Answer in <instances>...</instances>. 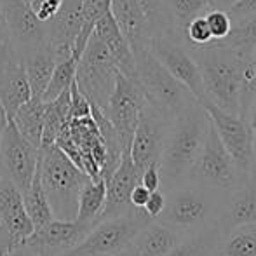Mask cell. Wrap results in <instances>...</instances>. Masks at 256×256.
I'll list each match as a JSON object with an SVG mask.
<instances>
[{
    "label": "cell",
    "instance_id": "cell-1",
    "mask_svg": "<svg viewBox=\"0 0 256 256\" xmlns=\"http://www.w3.org/2000/svg\"><path fill=\"white\" fill-rule=\"evenodd\" d=\"M200 70L204 98L220 110L240 115V102L248 82L250 58L234 48L209 44L204 48H190Z\"/></svg>",
    "mask_w": 256,
    "mask_h": 256
},
{
    "label": "cell",
    "instance_id": "cell-2",
    "mask_svg": "<svg viewBox=\"0 0 256 256\" xmlns=\"http://www.w3.org/2000/svg\"><path fill=\"white\" fill-rule=\"evenodd\" d=\"M209 129V115L202 103L194 102L172 118L158 157L160 188L174 185L190 176L199 158Z\"/></svg>",
    "mask_w": 256,
    "mask_h": 256
},
{
    "label": "cell",
    "instance_id": "cell-3",
    "mask_svg": "<svg viewBox=\"0 0 256 256\" xmlns=\"http://www.w3.org/2000/svg\"><path fill=\"white\" fill-rule=\"evenodd\" d=\"M166 204L155 220L172 226L183 236L211 228L218 223L222 200L225 196L192 178L162 188Z\"/></svg>",
    "mask_w": 256,
    "mask_h": 256
},
{
    "label": "cell",
    "instance_id": "cell-4",
    "mask_svg": "<svg viewBox=\"0 0 256 256\" xmlns=\"http://www.w3.org/2000/svg\"><path fill=\"white\" fill-rule=\"evenodd\" d=\"M37 169L54 218L75 220L78 194L89 176L56 143L38 148Z\"/></svg>",
    "mask_w": 256,
    "mask_h": 256
},
{
    "label": "cell",
    "instance_id": "cell-5",
    "mask_svg": "<svg viewBox=\"0 0 256 256\" xmlns=\"http://www.w3.org/2000/svg\"><path fill=\"white\" fill-rule=\"evenodd\" d=\"M134 63L136 80L142 86L145 102L168 118L172 120L188 104L199 102L178 78L172 77L162 66V63L150 52V49L134 52Z\"/></svg>",
    "mask_w": 256,
    "mask_h": 256
},
{
    "label": "cell",
    "instance_id": "cell-6",
    "mask_svg": "<svg viewBox=\"0 0 256 256\" xmlns=\"http://www.w3.org/2000/svg\"><path fill=\"white\" fill-rule=\"evenodd\" d=\"M150 216L143 208H132L110 218H102L92 225L89 234L63 256H114L120 254L129 240L140 228L150 222Z\"/></svg>",
    "mask_w": 256,
    "mask_h": 256
},
{
    "label": "cell",
    "instance_id": "cell-7",
    "mask_svg": "<svg viewBox=\"0 0 256 256\" xmlns=\"http://www.w3.org/2000/svg\"><path fill=\"white\" fill-rule=\"evenodd\" d=\"M115 77H117V68L114 60L102 38L92 32L84 52L77 61L75 84L92 106H98L104 112L114 91Z\"/></svg>",
    "mask_w": 256,
    "mask_h": 256
},
{
    "label": "cell",
    "instance_id": "cell-8",
    "mask_svg": "<svg viewBox=\"0 0 256 256\" xmlns=\"http://www.w3.org/2000/svg\"><path fill=\"white\" fill-rule=\"evenodd\" d=\"M188 178L216 190L222 196H226L240 182L236 162L223 146L214 126L211 124V118H209V129L202 152L194 164Z\"/></svg>",
    "mask_w": 256,
    "mask_h": 256
},
{
    "label": "cell",
    "instance_id": "cell-9",
    "mask_svg": "<svg viewBox=\"0 0 256 256\" xmlns=\"http://www.w3.org/2000/svg\"><path fill=\"white\" fill-rule=\"evenodd\" d=\"M150 52L162 63V66L176 77L197 100L204 98V86L200 70L197 66V61L194 58L190 46L185 38L178 37L174 32L155 35L148 46Z\"/></svg>",
    "mask_w": 256,
    "mask_h": 256
},
{
    "label": "cell",
    "instance_id": "cell-10",
    "mask_svg": "<svg viewBox=\"0 0 256 256\" xmlns=\"http://www.w3.org/2000/svg\"><path fill=\"white\" fill-rule=\"evenodd\" d=\"M143 104H145V94H143L140 82L136 78H129L117 72L114 91L108 100L104 115L117 132L122 152L129 150V146H131V140L134 134Z\"/></svg>",
    "mask_w": 256,
    "mask_h": 256
},
{
    "label": "cell",
    "instance_id": "cell-11",
    "mask_svg": "<svg viewBox=\"0 0 256 256\" xmlns=\"http://www.w3.org/2000/svg\"><path fill=\"white\" fill-rule=\"evenodd\" d=\"M208 112L211 124L214 126L220 140L230 157L234 158L239 171L240 180L251 178V166H253V128L246 118L240 115H232L220 110L218 106L200 102Z\"/></svg>",
    "mask_w": 256,
    "mask_h": 256
},
{
    "label": "cell",
    "instance_id": "cell-12",
    "mask_svg": "<svg viewBox=\"0 0 256 256\" xmlns=\"http://www.w3.org/2000/svg\"><path fill=\"white\" fill-rule=\"evenodd\" d=\"M38 164V146L32 145L16 129L12 120L7 122L0 136V169L2 176L12 180L21 194L34 180Z\"/></svg>",
    "mask_w": 256,
    "mask_h": 256
},
{
    "label": "cell",
    "instance_id": "cell-13",
    "mask_svg": "<svg viewBox=\"0 0 256 256\" xmlns=\"http://www.w3.org/2000/svg\"><path fill=\"white\" fill-rule=\"evenodd\" d=\"M171 122V118L162 115L160 112L155 110L154 106H150L145 102L142 112H140L138 124H136L134 134H132L131 140V146H129V155H131L132 162H134L140 172L146 166L158 162Z\"/></svg>",
    "mask_w": 256,
    "mask_h": 256
},
{
    "label": "cell",
    "instance_id": "cell-14",
    "mask_svg": "<svg viewBox=\"0 0 256 256\" xmlns=\"http://www.w3.org/2000/svg\"><path fill=\"white\" fill-rule=\"evenodd\" d=\"M0 6L9 26L10 44L20 60L48 44V23L38 20L23 0H0Z\"/></svg>",
    "mask_w": 256,
    "mask_h": 256
},
{
    "label": "cell",
    "instance_id": "cell-15",
    "mask_svg": "<svg viewBox=\"0 0 256 256\" xmlns=\"http://www.w3.org/2000/svg\"><path fill=\"white\" fill-rule=\"evenodd\" d=\"M92 228L91 223L78 220H58L52 218L49 223L37 226L26 239L38 256H63L72 251Z\"/></svg>",
    "mask_w": 256,
    "mask_h": 256
},
{
    "label": "cell",
    "instance_id": "cell-16",
    "mask_svg": "<svg viewBox=\"0 0 256 256\" xmlns=\"http://www.w3.org/2000/svg\"><path fill=\"white\" fill-rule=\"evenodd\" d=\"M48 23V44L58 61L72 56V48L84 24V0H61L58 12Z\"/></svg>",
    "mask_w": 256,
    "mask_h": 256
},
{
    "label": "cell",
    "instance_id": "cell-17",
    "mask_svg": "<svg viewBox=\"0 0 256 256\" xmlns=\"http://www.w3.org/2000/svg\"><path fill=\"white\" fill-rule=\"evenodd\" d=\"M140 174L142 172L132 162L129 150L122 152L120 162L106 180V200L98 220L122 214L134 208L129 202V196H131V190L140 183Z\"/></svg>",
    "mask_w": 256,
    "mask_h": 256
},
{
    "label": "cell",
    "instance_id": "cell-18",
    "mask_svg": "<svg viewBox=\"0 0 256 256\" xmlns=\"http://www.w3.org/2000/svg\"><path fill=\"white\" fill-rule=\"evenodd\" d=\"M256 222V185L251 178L240 180L222 200L218 223L220 232L226 234L232 228Z\"/></svg>",
    "mask_w": 256,
    "mask_h": 256
},
{
    "label": "cell",
    "instance_id": "cell-19",
    "mask_svg": "<svg viewBox=\"0 0 256 256\" xmlns=\"http://www.w3.org/2000/svg\"><path fill=\"white\" fill-rule=\"evenodd\" d=\"M0 223L14 242H21L35 230L24 208L23 194L12 180L0 176Z\"/></svg>",
    "mask_w": 256,
    "mask_h": 256
},
{
    "label": "cell",
    "instance_id": "cell-20",
    "mask_svg": "<svg viewBox=\"0 0 256 256\" xmlns=\"http://www.w3.org/2000/svg\"><path fill=\"white\" fill-rule=\"evenodd\" d=\"M183 234L172 226L162 223L160 220H150L143 228L138 230L134 237L129 240L126 250L122 251L124 256H164L172 250Z\"/></svg>",
    "mask_w": 256,
    "mask_h": 256
},
{
    "label": "cell",
    "instance_id": "cell-21",
    "mask_svg": "<svg viewBox=\"0 0 256 256\" xmlns=\"http://www.w3.org/2000/svg\"><path fill=\"white\" fill-rule=\"evenodd\" d=\"M110 12L128 40L132 54L148 49L152 40L150 23L134 0H110Z\"/></svg>",
    "mask_w": 256,
    "mask_h": 256
},
{
    "label": "cell",
    "instance_id": "cell-22",
    "mask_svg": "<svg viewBox=\"0 0 256 256\" xmlns=\"http://www.w3.org/2000/svg\"><path fill=\"white\" fill-rule=\"evenodd\" d=\"M94 32L104 46H106L108 52H110L114 64L117 68L118 74L126 75L129 78H136V63H134V54L129 48L128 40L118 30L117 23H115L114 16L110 10L103 14L98 21L94 23Z\"/></svg>",
    "mask_w": 256,
    "mask_h": 256
},
{
    "label": "cell",
    "instance_id": "cell-23",
    "mask_svg": "<svg viewBox=\"0 0 256 256\" xmlns=\"http://www.w3.org/2000/svg\"><path fill=\"white\" fill-rule=\"evenodd\" d=\"M30 98L32 89L21 60L12 58L0 61V103L6 108L7 117H12L14 112Z\"/></svg>",
    "mask_w": 256,
    "mask_h": 256
},
{
    "label": "cell",
    "instance_id": "cell-24",
    "mask_svg": "<svg viewBox=\"0 0 256 256\" xmlns=\"http://www.w3.org/2000/svg\"><path fill=\"white\" fill-rule=\"evenodd\" d=\"M21 63L26 72L28 84L32 89V96H38L42 98L46 88H48L51 75L54 72L58 60L54 56V51L49 48V44H44L40 48L34 49L32 52L24 54L21 58Z\"/></svg>",
    "mask_w": 256,
    "mask_h": 256
},
{
    "label": "cell",
    "instance_id": "cell-25",
    "mask_svg": "<svg viewBox=\"0 0 256 256\" xmlns=\"http://www.w3.org/2000/svg\"><path fill=\"white\" fill-rule=\"evenodd\" d=\"M16 129L32 143L38 146L42 145V131H44V102L38 96H32L28 102H24L14 112L9 118Z\"/></svg>",
    "mask_w": 256,
    "mask_h": 256
},
{
    "label": "cell",
    "instance_id": "cell-26",
    "mask_svg": "<svg viewBox=\"0 0 256 256\" xmlns=\"http://www.w3.org/2000/svg\"><path fill=\"white\" fill-rule=\"evenodd\" d=\"M106 200V182L103 178H89L78 194L75 220L94 225Z\"/></svg>",
    "mask_w": 256,
    "mask_h": 256
},
{
    "label": "cell",
    "instance_id": "cell-27",
    "mask_svg": "<svg viewBox=\"0 0 256 256\" xmlns=\"http://www.w3.org/2000/svg\"><path fill=\"white\" fill-rule=\"evenodd\" d=\"M70 112V88L64 89L58 98L44 102V131H42V145L56 143L58 136L63 132L68 122ZM40 145V146H42Z\"/></svg>",
    "mask_w": 256,
    "mask_h": 256
},
{
    "label": "cell",
    "instance_id": "cell-28",
    "mask_svg": "<svg viewBox=\"0 0 256 256\" xmlns=\"http://www.w3.org/2000/svg\"><path fill=\"white\" fill-rule=\"evenodd\" d=\"M216 256H256V222L223 234L216 248Z\"/></svg>",
    "mask_w": 256,
    "mask_h": 256
},
{
    "label": "cell",
    "instance_id": "cell-29",
    "mask_svg": "<svg viewBox=\"0 0 256 256\" xmlns=\"http://www.w3.org/2000/svg\"><path fill=\"white\" fill-rule=\"evenodd\" d=\"M220 239H222V232L214 225L211 228L185 236L164 256H216Z\"/></svg>",
    "mask_w": 256,
    "mask_h": 256
},
{
    "label": "cell",
    "instance_id": "cell-30",
    "mask_svg": "<svg viewBox=\"0 0 256 256\" xmlns=\"http://www.w3.org/2000/svg\"><path fill=\"white\" fill-rule=\"evenodd\" d=\"M171 28L183 38V30L197 16H204L208 10L216 9V0H164Z\"/></svg>",
    "mask_w": 256,
    "mask_h": 256
},
{
    "label": "cell",
    "instance_id": "cell-31",
    "mask_svg": "<svg viewBox=\"0 0 256 256\" xmlns=\"http://www.w3.org/2000/svg\"><path fill=\"white\" fill-rule=\"evenodd\" d=\"M211 44L234 48L251 60V54H253L256 48V14L232 21L230 34L225 38H222V40L211 42Z\"/></svg>",
    "mask_w": 256,
    "mask_h": 256
},
{
    "label": "cell",
    "instance_id": "cell-32",
    "mask_svg": "<svg viewBox=\"0 0 256 256\" xmlns=\"http://www.w3.org/2000/svg\"><path fill=\"white\" fill-rule=\"evenodd\" d=\"M23 200H24L26 212H28V216H30L35 228L46 225V223H49L54 218L51 208H49L48 199H46L44 188H42L38 169L35 171L34 180H32V183L28 185V188L23 192Z\"/></svg>",
    "mask_w": 256,
    "mask_h": 256
},
{
    "label": "cell",
    "instance_id": "cell-33",
    "mask_svg": "<svg viewBox=\"0 0 256 256\" xmlns=\"http://www.w3.org/2000/svg\"><path fill=\"white\" fill-rule=\"evenodd\" d=\"M77 61L78 60H75L74 56L58 61L56 66H54L52 75H51V80H49L48 88H46L44 94H42V102H51V100L58 98L64 89L70 88V84L75 78Z\"/></svg>",
    "mask_w": 256,
    "mask_h": 256
},
{
    "label": "cell",
    "instance_id": "cell-34",
    "mask_svg": "<svg viewBox=\"0 0 256 256\" xmlns=\"http://www.w3.org/2000/svg\"><path fill=\"white\" fill-rule=\"evenodd\" d=\"M143 10L150 23V30H152V37L155 35L166 34V32H172L171 21H169L168 10L164 7V0H134Z\"/></svg>",
    "mask_w": 256,
    "mask_h": 256
},
{
    "label": "cell",
    "instance_id": "cell-35",
    "mask_svg": "<svg viewBox=\"0 0 256 256\" xmlns=\"http://www.w3.org/2000/svg\"><path fill=\"white\" fill-rule=\"evenodd\" d=\"M183 38L190 48H204V46L211 44L212 37L208 23H206V18L197 16L192 21H188V24L183 30Z\"/></svg>",
    "mask_w": 256,
    "mask_h": 256
},
{
    "label": "cell",
    "instance_id": "cell-36",
    "mask_svg": "<svg viewBox=\"0 0 256 256\" xmlns=\"http://www.w3.org/2000/svg\"><path fill=\"white\" fill-rule=\"evenodd\" d=\"M206 23L211 32L212 42H218L222 38H225L230 34V28H232V18L226 12L225 9H211L204 14Z\"/></svg>",
    "mask_w": 256,
    "mask_h": 256
},
{
    "label": "cell",
    "instance_id": "cell-37",
    "mask_svg": "<svg viewBox=\"0 0 256 256\" xmlns=\"http://www.w3.org/2000/svg\"><path fill=\"white\" fill-rule=\"evenodd\" d=\"M91 115V103L89 100L78 91L77 84L74 82L70 84V112H68V120L70 118H80V117H89Z\"/></svg>",
    "mask_w": 256,
    "mask_h": 256
},
{
    "label": "cell",
    "instance_id": "cell-38",
    "mask_svg": "<svg viewBox=\"0 0 256 256\" xmlns=\"http://www.w3.org/2000/svg\"><path fill=\"white\" fill-rule=\"evenodd\" d=\"M61 6V0H30L28 7L34 10V14L40 21H49L58 12Z\"/></svg>",
    "mask_w": 256,
    "mask_h": 256
},
{
    "label": "cell",
    "instance_id": "cell-39",
    "mask_svg": "<svg viewBox=\"0 0 256 256\" xmlns=\"http://www.w3.org/2000/svg\"><path fill=\"white\" fill-rule=\"evenodd\" d=\"M12 58H18V56L12 49V44H10L9 26H7L6 16H4L2 6H0V61L12 60ZM18 60H20V58H18Z\"/></svg>",
    "mask_w": 256,
    "mask_h": 256
},
{
    "label": "cell",
    "instance_id": "cell-40",
    "mask_svg": "<svg viewBox=\"0 0 256 256\" xmlns=\"http://www.w3.org/2000/svg\"><path fill=\"white\" fill-rule=\"evenodd\" d=\"M140 183H142L145 188H148L150 192L160 188V172H158V162L146 166L145 169L140 174Z\"/></svg>",
    "mask_w": 256,
    "mask_h": 256
},
{
    "label": "cell",
    "instance_id": "cell-41",
    "mask_svg": "<svg viewBox=\"0 0 256 256\" xmlns=\"http://www.w3.org/2000/svg\"><path fill=\"white\" fill-rule=\"evenodd\" d=\"M164 204H166L164 190L157 188V190H154V192H150L148 200H146V204L143 206V209H145V212L150 216V218L155 220L162 212V209H164Z\"/></svg>",
    "mask_w": 256,
    "mask_h": 256
},
{
    "label": "cell",
    "instance_id": "cell-42",
    "mask_svg": "<svg viewBox=\"0 0 256 256\" xmlns=\"http://www.w3.org/2000/svg\"><path fill=\"white\" fill-rule=\"evenodd\" d=\"M2 256H38V253L30 246V244H26L24 240H21V242L10 244V246L4 251Z\"/></svg>",
    "mask_w": 256,
    "mask_h": 256
},
{
    "label": "cell",
    "instance_id": "cell-43",
    "mask_svg": "<svg viewBox=\"0 0 256 256\" xmlns=\"http://www.w3.org/2000/svg\"><path fill=\"white\" fill-rule=\"evenodd\" d=\"M148 196H150V190L145 188L142 183H138V185L131 190L129 202H131V206H134V208H143V206L146 204V200H148Z\"/></svg>",
    "mask_w": 256,
    "mask_h": 256
},
{
    "label": "cell",
    "instance_id": "cell-44",
    "mask_svg": "<svg viewBox=\"0 0 256 256\" xmlns=\"http://www.w3.org/2000/svg\"><path fill=\"white\" fill-rule=\"evenodd\" d=\"M240 117L246 118V120L250 122L251 128L256 129V94H253L250 100H248V103H246V106H244L242 115H240Z\"/></svg>",
    "mask_w": 256,
    "mask_h": 256
},
{
    "label": "cell",
    "instance_id": "cell-45",
    "mask_svg": "<svg viewBox=\"0 0 256 256\" xmlns=\"http://www.w3.org/2000/svg\"><path fill=\"white\" fill-rule=\"evenodd\" d=\"M253 94H256V77L251 78V80L246 84V88H244V92H242V102H240V115H242V110H244V106H246L248 100H250Z\"/></svg>",
    "mask_w": 256,
    "mask_h": 256
},
{
    "label": "cell",
    "instance_id": "cell-46",
    "mask_svg": "<svg viewBox=\"0 0 256 256\" xmlns=\"http://www.w3.org/2000/svg\"><path fill=\"white\" fill-rule=\"evenodd\" d=\"M10 244H12V239H10L9 232H7V230L4 228L2 223H0V256L4 254V251H6Z\"/></svg>",
    "mask_w": 256,
    "mask_h": 256
},
{
    "label": "cell",
    "instance_id": "cell-47",
    "mask_svg": "<svg viewBox=\"0 0 256 256\" xmlns=\"http://www.w3.org/2000/svg\"><path fill=\"white\" fill-rule=\"evenodd\" d=\"M246 75H248V82H250L253 77H256V48H254L253 54H251V60H250V64H248ZM248 82H246V84H248Z\"/></svg>",
    "mask_w": 256,
    "mask_h": 256
},
{
    "label": "cell",
    "instance_id": "cell-48",
    "mask_svg": "<svg viewBox=\"0 0 256 256\" xmlns=\"http://www.w3.org/2000/svg\"><path fill=\"white\" fill-rule=\"evenodd\" d=\"M251 182L256 185V129H253V166H251Z\"/></svg>",
    "mask_w": 256,
    "mask_h": 256
},
{
    "label": "cell",
    "instance_id": "cell-49",
    "mask_svg": "<svg viewBox=\"0 0 256 256\" xmlns=\"http://www.w3.org/2000/svg\"><path fill=\"white\" fill-rule=\"evenodd\" d=\"M7 122H9V117H7V112L6 108L2 106V103H0V136H2L4 129H6Z\"/></svg>",
    "mask_w": 256,
    "mask_h": 256
},
{
    "label": "cell",
    "instance_id": "cell-50",
    "mask_svg": "<svg viewBox=\"0 0 256 256\" xmlns=\"http://www.w3.org/2000/svg\"><path fill=\"white\" fill-rule=\"evenodd\" d=\"M234 2H236V0H216V9H226V7L232 6Z\"/></svg>",
    "mask_w": 256,
    "mask_h": 256
},
{
    "label": "cell",
    "instance_id": "cell-51",
    "mask_svg": "<svg viewBox=\"0 0 256 256\" xmlns=\"http://www.w3.org/2000/svg\"><path fill=\"white\" fill-rule=\"evenodd\" d=\"M23 2H24V4H26V6H28V4H30V0H23Z\"/></svg>",
    "mask_w": 256,
    "mask_h": 256
},
{
    "label": "cell",
    "instance_id": "cell-52",
    "mask_svg": "<svg viewBox=\"0 0 256 256\" xmlns=\"http://www.w3.org/2000/svg\"><path fill=\"white\" fill-rule=\"evenodd\" d=\"M114 256H124V254H122V253H120V254H114Z\"/></svg>",
    "mask_w": 256,
    "mask_h": 256
},
{
    "label": "cell",
    "instance_id": "cell-53",
    "mask_svg": "<svg viewBox=\"0 0 256 256\" xmlns=\"http://www.w3.org/2000/svg\"><path fill=\"white\" fill-rule=\"evenodd\" d=\"M0 176H2V169H0Z\"/></svg>",
    "mask_w": 256,
    "mask_h": 256
}]
</instances>
